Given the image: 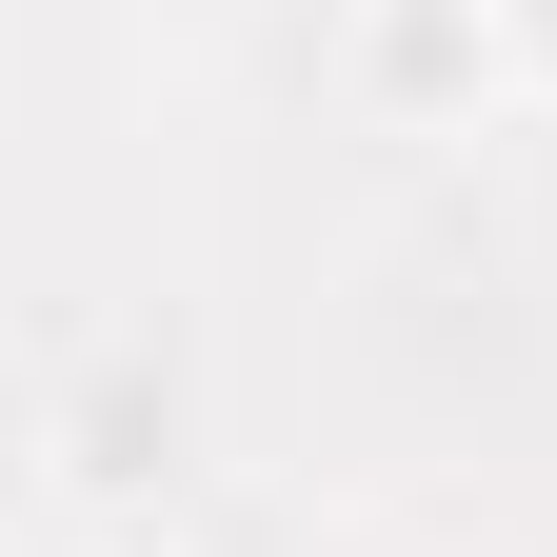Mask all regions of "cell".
I'll return each mask as SVG.
<instances>
[{"instance_id": "1", "label": "cell", "mask_w": 557, "mask_h": 557, "mask_svg": "<svg viewBox=\"0 0 557 557\" xmlns=\"http://www.w3.org/2000/svg\"><path fill=\"white\" fill-rule=\"evenodd\" d=\"M518 40H537V60H557V0H518Z\"/></svg>"}]
</instances>
